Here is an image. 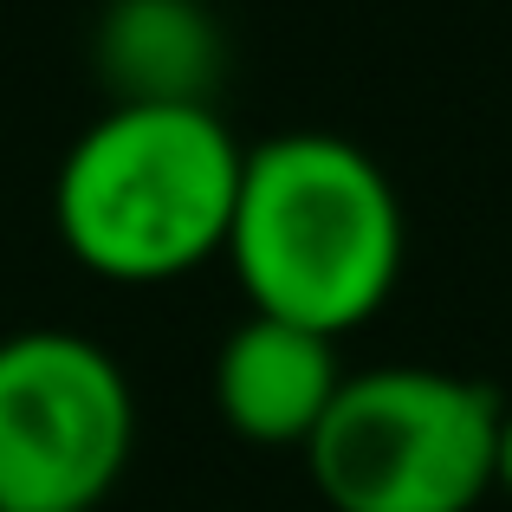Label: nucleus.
I'll list each match as a JSON object with an SVG mask.
<instances>
[{
    "label": "nucleus",
    "mask_w": 512,
    "mask_h": 512,
    "mask_svg": "<svg viewBox=\"0 0 512 512\" xmlns=\"http://www.w3.org/2000/svg\"><path fill=\"white\" fill-rule=\"evenodd\" d=\"M111 104H214L221 26L201 0H111L91 33Z\"/></svg>",
    "instance_id": "nucleus-6"
},
{
    "label": "nucleus",
    "mask_w": 512,
    "mask_h": 512,
    "mask_svg": "<svg viewBox=\"0 0 512 512\" xmlns=\"http://www.w3.org/2000/svg\"><path fill=\"white\" fill-rule=\"evenodd\" d=\"M500 422L506 402L474 376L383 363L344 376L305 467L331 512H474L493 493Z\"/></svg>",
    "instance_id": "nucleus-3"
},
{
    "label": "nucleus",
    "mask_w": 512,
    "mask_h": 512,
    "mask_svg": "<svg viewBox=\"0 0 512 512\" xmlns=\"http://www.w3.org/2000/svg\"><path fill=\"white\" fill-rule=\"evenodd\" d=\"M137 448L124 363L78 331L0 338V512H98Z\"/></svg>",
    "instance_id": "nucleus-4"
},
{
    "label": "nucleus",
    "mask_w": 512,
    "mask_h": 512,
    "mask_svg": "<svg viewBox=\"0 0 512 512\" xmlns=\"http://www.w3.org/2000/svg\"><path fill=\"white\" fill-rule=\"evenodd\" d=\"M338 389V338L286 325V318L253 312L214 350V409L253 448H305Z\"/></svg>",
    "instance_id": "nucleus-5"
},
{
    "label": "nucleus",
    "mask_w": 512,
    "mask_h": 512,
    "mask_svg": "<svg viewBox=\"0 0 512 512\" xmlns=\"http://www.w3.org/2000/svg\"><path fill=\"white\" fill-rule=\"evenodd\" d=\"M240 163L214 104H111L52 175V227L104 286H169L227 247Z\"/></svg>",
    "instance_id": "nucleus-2"
},
{
    "label": "nucleus",
    "mask_w": 512,
    "mask_h": 512,
    "mask_svg": "<svg viewBox=\"0 0 512 512\" xmlns=\"http://www.w3.org/2000/svg\"><path fill=\"white\" fill-rule=\"evenodd\" d=\"M221 260L260 318L344 338L402 279V201L370 150L286 130L247 150Z\"/></svg>",
    "instance_id": "nucleus-1"
},
{
    "label": "nucleus",
    "mask_w": 512,
    "mask_h": 512,
    "mask_svg": "<svg viewBox=\"0 0 512 512\" xmlns=\"http://www.w3.org/2000/svg\"><path fill=\"white\" fill-rule=\"evenodd\" d=\"M493 487L512 500V409H506V422H500V467H493Z\"/></svg>",
    "instance_id": "nucleus-7"
}]
</instances>
